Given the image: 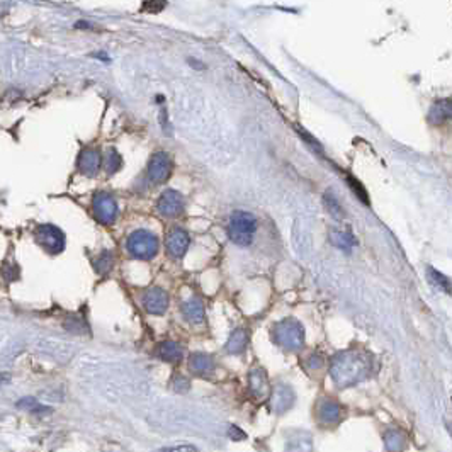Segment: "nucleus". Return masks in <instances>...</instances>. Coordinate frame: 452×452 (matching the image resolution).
<instances>
[{
  "instance_id": "f257e3e1",
  "label": "nucleus",
  "mask_w": 452,
  "mask_h": 452,
  "mask_svg": "<svg viewBox=\"0 0 452 452\" xmlns=\"http://www.w3.org/2000/svg\"><path fill=\"white\" fill-rule=\"evenodd\" d=\"M369 372L368 359L357 352H343L337 355L330 368V376L338 388H349L359 382Z\"/></svg>"
},
{
  "instance_id": "f03ea898",
  "label": "nucleus",
  "mask_w": 452,
  "mask_h": 452,
  "mask_svg": "<svg viewBox=\"0 0 452 452\" xmlns=\"http://www.w3.org/2000/svg\"><path fill=\"white\" fill-rule=\"evenodd\" d=\"M274 342L286 350H299L305 345V328L301 327L299 321L286 318V320L275 323L272 328Z\"/></svg>"
},
{
  "instance_id": "7ed1b4c3",
  "label": "nucleus",
  "mask_w": 452,
  "mask_h": 452,
  "mask_svg": "<svg viewBox=\"0 0 452 452\" xmlns=\"http://www.w3.org/2000/svg\"><path fill=\"white\" fill-rule=\"evenodd\" d=\"M257 231V220L252 212L236 211L230 218V226H228V235L231 242L236 245L247 247L252 243L253 235Z\"/></svg>"
},
{
  "instance_id": "20e7f679",
  "label": "nucleus",
  "mask_w": 452,
  "mask_h": 452,
  "mask_svg": "<svg viewBox=\"0 0 452 452\" xmlns=\"http://www.w3.org/2000/svg\"><path fill=\"white\" fill-rule=\"evenodd\" d=\"M126 248L130 253L136 259H153L158 252V240L153 233L146 230H136L133 231L126 242Z\"/></svg>"
},
{
  "instance_id": "39448f33",
  "label": "nucleus",
  "mask_w": 452,
  "mask_h": 452,
  "mask_svg": "<svg viewBox=\"0 0 452 452\" xmlns=\"http://www.w3.org/2000/svg\"><path fill=\"white\" fill-rule=\"evenodd\" d=\"M36 242L46 250L48 253H60L65 248V235L55 225H41L34 233Z\"/></svg>"
},
{
  "instance_id": "423d86ee",
  "label": "nucleus",
  "mask_w": 452,
  "mask_h": 452,
  "mask_svg": "<svg viewBox=\"0 0 452 452\" xmlns=\"http://www.w3.org/2000/svg\"><path fill=\"white\" fill-rule=\"evenodd\" d=\"M92 207H94L95 220L102 223V225H111V223H114V220L118 218V204H116L113 196L105 192H99L95 196Z\"/></svg>"
},
{
  "instance_id": "0eeeda50",
  "label": "nucleus",
  "mask_w": 452,
  "mask_h": 452,
  "mask_svg": "<svg viewBox=\"0 0 452 452\" xmlns=\"http://www.w3.org/2000/svg\"><path fill=\"white\" fill-rule=\"evenodd\" d=\"M170 172H172V162L168 153L160 152L152 157L148 163V177L153 184H163L170 177Z\"/></svg>"
},
{
  "instance_id": "6e6552de",
  "label": "nucleus",
  "mask_w": 452,
  "mask_h": 452,
  "mask_svg": "<svg viewBox=\"0 0 452 452\" xmlns=\"http://www.w3.org/2000/svg\"><path fill=\"white\" fill-rule=\"evenodd\" d=\"M157 209L160 212L162 216L165 218H175L179 216L180 212L184 211V199L177 190H165V192L160 196L157 204Z\"/></svg>"
},
{
  "instance_id": "1a4fd4ad",
  "label": "nucleus",
  "mask_w": 452,
  "mask_h": 452,
  "mask_svg": "<svg viewBox=\"0 0 452 452\" xmlns=\"http://www.w3.org/2000/svg\"><path fill=\"white\" fill-rule=\"evenodd\" d=\"M143 305L152 315H163L168 308V294L162 288H152L143 297Z\"/></svg>"
},
{
  "instance_id": "9d476101",
  "label": "nucleus",
  "mask_w": 452,
  "mask_h": 452,
  "mask_svg": "<svg viewBox=\"0 0 452 452\" xmlns=\"http://www.w3.org/2000/svg\"><path fill=\"white\" fill-rule=\"evenodd\" d=\"M189 243H190L189 235L184 230H180V228H175L167 236V250L174 257H182V255L187 252Z\"/></svg>"
},
{
  "instance_id": "9b49d317",
  "label": "nucleus",
  "mask_w": 452,
  "mask_h": 452,
  "mask_svg": "<svg viewBox=\"0 0 452 452\" xmlns=\"http://www.w3.org/2000/svg\"><path fill=\"white\" fill-rule=\"evenodd\" d=\"M78 168L87 177H94L100 168V153L94 148H87L78 157Z\"/></svg>"
},
{
  "instance_id": "f8f14e48",
  "label": "nucleus",
  "mask_w": 452,
  "mask_h": 452,
  "mask_svg": "<svg viewBox=\"0 0 452 452\" xmlns=\"http://www.w3.org/2000/svg\"><path fill=\"white\" fill-rule=\"evenodd\" d=\"M294 405V393L289 386L281 384L274 390L272 395V408L277 413H284L288 412L289 408Z\"/></svg>"
},
{
  "instance_id": "ddd939ff",
  "label": "nucleus",
  "mask_w": 452,
  "mask_h": 452,
  "mask_svg": "<svg viewBox=\"0 0 452 452\" xmlns=\"http://www.w3.org/2000/svg\"><path fill=\"white\" fill-rule=\"evenodd\" d=\"M248 384H250V391L255 398L262 400L269 395V382H267V376H265V371L262 369H255L252 374L248 376Z\"/></svg>"
},
{
  "instance_id": "4468645a",
  "label": "nucleus",
  "mask_w": 452,
  "mask_h": 452,
  "mask_svg": "<svg viewBox=\"0 0 452 452\" xmlns=\"http://www.w3.org/2000/svg\"><path fill=\"white\" fill-rule=\"evenodd\" d=\"M189 369L198 376H209L214 371V360L206 354H192L189 359Z\"/></svg>"
},
{
  "instance_id": "2eb2a0df",
  "label": "nucleus",
  "mask_w": 452,
  "mask_h": 452,
  "mask_svg": "<svg viewBox=\"0 0 452 452\" xmlns=\"http://www.w3.org/2000/svg\"><path fill=\"white\" fill-rule=\"evenodd\" d=\"M318 417L323 423H337L342 418V406L337 401L327 400L318 406Z\"/></svg>"
},
{
  "instance_id": "dca6fc26",
  "label": "nucleus",
  "mask_w": 452,
  "mask_h": 452,
  "mask_svg": "<svg viewBox=\"0 0 452 452\" xmlns=\"http://www.w3.org/2000/svg\"><path fill=\"white\" fill-rule=\"evenodd\" d=\"M182 311L185 318H187L190 323H194V325H199V323L204 321V306H203V301L198 299V297L185 301L182 306Z\"/></svg>"
},
{
  "instance_id": "f3484780",
  "label": "nucleus",
  "mask_w": 452,
  "mask_h": 452,
  "mask_svg": "<svg viewBox=\"0 0 452 452\" xmlns=\"http://www.w3.org/2000/svg\"><path fill=\"white\" fill-rule=\"evenodd\" d=\"M157 354L165 362H179L182 359V349L177 342H172V340H167V342H162L158 345Z\"/></svg>"
},
{
  "instance_id": "a211bd4d",
  "label": "nucleus",
  "mask_w": 452,
  "mask_h": 452,
  "mask_svg": "<svg viewBox=\"0 0 452 452\" xmlns=\"http://www.w3.org/2000/svg\"><path fill=\"white\" fill-rule=\"evenodd\" d=\"M248 345V332L243 328H238L231 333V337L226 342V350L230 354H240Z\"/></svg>"
},
{
  "instance_id": "6ab92c4d",
  "label": "nucleus",
  "mask_w": 452,
  "mask_h": 452,
  "mask_svg": "<svg viewBox=\"0 0 452 452\" xmlns=\"http://www.w3.org/2000/svg\"><path fill=\"white\" fill-rule=\"evenodd\" d=\"M449 116H450V102H449V99H445V100H442V102L435 104L434 107H432V111H430V121H432V123H435V124H440L444 119H447Z\"/></svg>"
},
{
  "instance_id": "aec40b11",
  "label": "nucleus",
  "mask_w": 452,
  "mask_h": 452,
  "mask_svg": "<svg viewBox=\"0 0 452 452\" xmlns=\"http://www.w3.org/2000/svg\"><path fill=\"white\" fill-rule=\"evenodd\" d=\"M332 240L337 247H340L342 250H349L352 248L355 245V240L352 238V235H349V233H342V231H333L332 233Z\"/></svg>"
},
{
  "instance_id": "412c9836",
  "label": "nucleus",
  "mask_w": 452,
  "mask_h": 452,
  "mask_svg": "<svg viewBox=\"0 0 452 452\" xmlns=\"http://www.w3.org/2000/svg\"><path fill=\"white\" fill-rule=\"evenodd\" d=\"M123 165V160H121V155L116 150H109L107 155H105V170L107 174H114L118 172Z\"/></svg>"
},
{
  "instance_id": "4be33fe9",
  "label": "nucleus",
  "mask_w": 452,
  "mask_h": 452,
  "mask_svg": "<svg viewBox=\"0 0 452 452\" xmlns=\"http://www.w3.org/2000/svg\"><path fill=\"white\" fill-rule=\"evenodd\" d=\"M111 265H113V255H111L109 252H105V253H102V257L95 262V269H97L100 274H105L111 269Z\"/></svg>"
},
{
  "instance_id": "5701e85b",
  "label": "nucleus",
  "mask_w": 452,
  "mask_h": 452,
  "mask_svg": "<svg viewBox=\"0 0 452 452\" xmlns=\"http://www.w3.org/2000/svg\"><path fill=\"white\" fill-rule=\"evenodd\" d=\"M428 272H430V275H432V281H435V283H437V286L440 289H445V292H449L450 291V284H449V281L445 279V275H442V274H439L437 270H434V269H428Z\"/></svg>"
},
{
  "instance_id": "b1692460",
  "label": "nucleus",
  "mask_w": 452,
  "mask_h": 452,
  "mask_svg": "<svg viewBox=\"0 0 452 452\" xmlns=\"http://www.w3.org/2000/svg\"><path fill=\"white\" fill-rule=\"evenodd\" d=\"M174 386H175V391H179V393H182V391H187L189 390V381L185 379V377H175V381H174Z\"/></svg>"
},
{
  "instance_id": "393cba45",
  "label": "nucleus",
  "mask_w": 452,
  "mask_h": 452,
  "mask_svg": "<svg viewBox=\"0 0 452 452\" xmlns=\"http://www.w3.org/2000/svg\"><path fill=\"white\" fill-rule=\"evenodd\" d=\"M230 435H231L233 439H236V437H240V439H245V434L240 432V430H238L236 427H231V428H230Z\"/></svg>"
},
{
  "instance_id": "a878e982",
  "label": "nucleus",
  "mask_w": 452,
  "mask_h": 452,
  "mask_svg": "<svg viewBox=\"0 0 452 452\" xmlns=\"http://www.w3.org/2000/svg\"><path fill=\"white\" fill-rule=\"evenodd\" d=\"M167 450H196V447H187V445H182V447H168Z\"/></svg>"
},
{
  "instance_id": "bb28decb",
  "label": "nucleus",
  "mask_w": 452,
  "mask_h": 452,
  "mask_svg": "<svg viewBox=\"0 0 452 452\" xmlns=\"http://www.w3.org/2000/svg\"><path fill=\"white\" fill-rule=\"evenodd\" d=\"M9 381H10V377H9V376H5V374H0V386L5 384V382H9Z\"/></svg>"
}]
</instances>
